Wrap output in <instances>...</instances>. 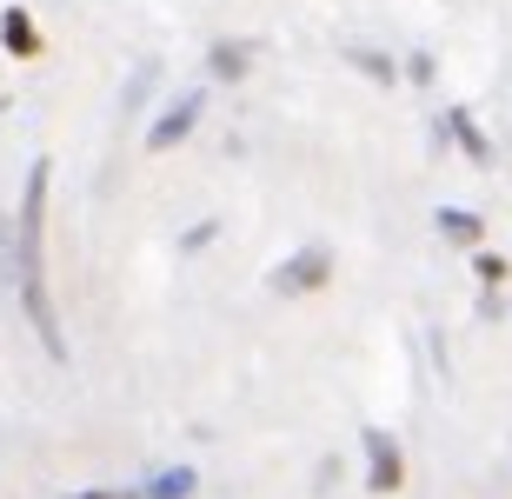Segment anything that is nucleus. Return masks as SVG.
Returning <instances> with one entry per match:
<instances>
[{
    "label": "nucleus",
    "instance_id": "1",
    "mask_svg": "<svg viewBox=\"0 0 512 499\" xmlns=\"http://www.w3.org/2000/svg\"><path fill=\"white\" fill-rule=\"evenodd\" d=\"M47 160H34V173H27V193H20V247H14V267H20V307H27V320H34L40 346L47 353H67V340H60V320H54V300H47V253H40V227H47Z\"/></svg>",
    "mask_w": 512,
    "mask_h": 499
},
{
    "label": "nucleus",
    "instance_id": "2",
    "mask_svg": "<svg viewBox=\"0 0 512 499\" xmlns=\"http://www.w3.org/2000/svg\"><path fill=\"white\" fill-rule=\"evenodd\" d=\"M326 280H333V253L326 247H300L286 267H273V293H286V300L293 293H320Z\"/></svg>",
    "mask_w": 512,
    "mask_h": 499
},
{
    "label": "nucleus",
    "instance_id": "3",
    "mask_svg": "<svg viewBox=\"0 0 512 499\" xmlns=\"http://www.w3.org/2000/svg\"><path fill=\"white\" fill-rule=\"evenodd\" d=\"M399 480H406L399 440L386 426H366V486H373V493H399Z\"/></svg>",
    "mask_w": 512,
    "mask_h": 499
},
{
    "label": "nucleus",
    "instance_id": "4",
    "mask_svg": "<svg viewBox=\"0 0 512 499\" xmlns=\"http://www.w3.org/2000/svg\"><path fill=\"white\" fill-rule=\"evenodd\" d=\"M200 107H207V94H180V100H173L167 114L153 120V134H147V147H153V154H167V147H180V140L193 134V120H200Z\"/></svg>",
    "mask_w": 512,
    "mask_h": 499
},
{
    "label": "nucleus",
    "instance_id": "5",
    "mask_svg": "<svg viewBox=\"0 0 512 499\" xmlns=\"http://www.w3.org/2000/svg\"><path fill=\"white\" fill-rule=\"evenodd\" d=\"M0 40H7V54L34 60V54H40V27H34V14H27V7H7V14H0Z\"/></svg>",
    "mask_w": 512,
    "mask_h": 499
},
{
    "label": "nucleus",
    "instance_id": "6",
    "mask_svg": "<svg viewBox=\"0 0 512 499\" xmlns=\"http://www.w3.org/2000/svg\"><path fill=\"white\" fill-rule=\"evenodd\" d=\"M446 127H453V140L466 147V160H486L493 147H486V134H479V120L466 114V107H446Z\"/></svg>",
    "mask_w": 512,
    "mask_h": 499
},
{
    "label": "nucleus",
    "instance_id": "7",
    "mask_svg": "<svg viewBox=\"0 0 512 499\" xmlns=\"http://www.w3.org/2000/svg\"><path fill=\"white\" fill-rule=\"evenodd\" d=\"M193 486H200V473H193V466H167V473H153L147 499H193Z\"/></svg>",
    "mask_w": 512,
    "mask_h": 499
},
{
    "label": "nucleus",
    "instance_id": "8",
    "mask_svg": "<svg viewBox=\"0 0 512 499\" xmlns=\"http://www.w3.org/2000/svg\"><path fill=\"white\" fill-rule=\"evenodd\" d=\"M247 67H253V47H247V40H220V47H213V74H220V80H240Z\"/></svg>",
    "mask_w": 512,
    "mask_h": 499
},
{
    "label": "nucleus",
    "instance_id": "9",
    "mask_svg": "<svg viewBox=\"0 0 512 499\" xmlns=\"http://www.w3.org/2000/svg\"><path fill=\"white\" fill-rule=\"evenodd\" d=\"M439 233H446V240H459V247H479V213H466V207H439Z\"/></svg>",
    "mask_w": 512,
    "mask_h": 499
},
{
    "label": "nucleus",
    "instance_id": "10",
    "mask_svg": "<svg viewBox=\"0 0 512 499\" xmlns=\"http://www.w3.org/2000/svg\"><path fill=\"white\" fill-rule=\"evenodd\" d=\"M353 60H360V67H366V74H373V80H393V60H380V54H366V47H353Z\"/></svg>",
    "mask_w": 512,
    "mask_h": 499
},
{
    "label": "nucleus",
    "instance_id": "11",
    "mask_svg": "<svg viewBox=\"0 0 512 499\" xmlns=\"http://www.w3.org/2000/svg\"><path fill=\"white\" fill-rule=\"evenodd\" d=\"M479 280H506V260L499 253H479Z\"/></svg>",
    "mask_w": 512,
    "mask_h": 499
},
{
    "label": "nucleus",
    "instance_id": "12",
    "mask_svg": "<svg viewBox=\"0 0 512 499\" xmlns=\"http://www.w3.org/2000/svg\"><path fill=\"white\" fill-rule=\"evenodd\" d=\"M74 499H114V493H74Z\"/></svg>",
    "mask_w": 512,
    "mask_h": 499
}]
</instances>
